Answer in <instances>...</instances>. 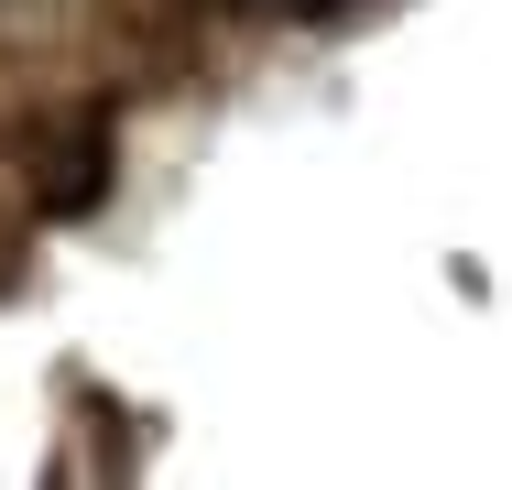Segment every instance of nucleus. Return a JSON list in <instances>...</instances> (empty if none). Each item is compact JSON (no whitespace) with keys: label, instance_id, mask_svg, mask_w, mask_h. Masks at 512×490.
Masks as SVG:
<instances>
[{"label":"nucleus","instance_id":"f257e3e1","mask_svg":"<svg viewBox=\"0 0 512 490\" xmlns=\"http://www.w3.org/2000/svg\"><path fill=\"white\" fill-rule=\"evenodd\" d=\"M251 11H327V0H251Z\"/></svg>","mask_w":512,"mask_h":490}]
</instances>
